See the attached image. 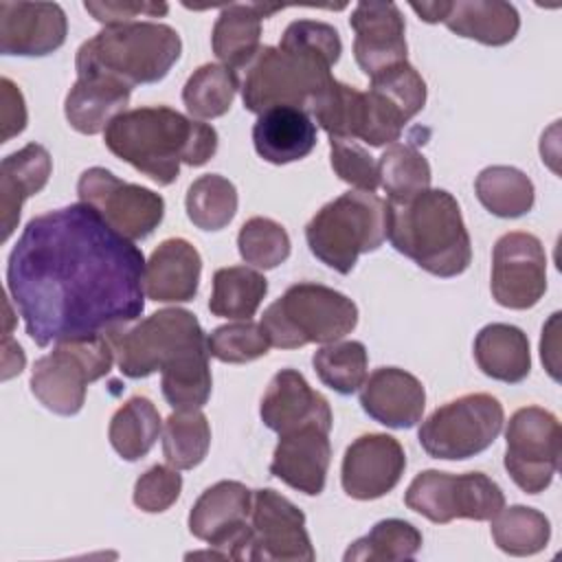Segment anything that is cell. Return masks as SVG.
<instances>
[{
	"label": "cell",
	"mask_w": 562,
	"mask_h": 562,
	"mask_svg": "<svg viewBox=\"0 0 562 562\" xmlns=\"http://www.w3.org/2000/svg\"><path fill=\"white\" fill-rule=\"evenodd\" d=\"M182 40L162 22H127L101 29L75 57L77 77H105L127 88L156 83L180 59Z\"/></svg>",
	"instance_id": "cell-6"
},
{
	"label": "cell",
	"mask_w": 562,
	"mask_h": 562,
	"mask_svg": "<svg viewBox=\"0 0 562 562\" xmlns=\"http://www.w3.org/2000/svg\"><path fill=\"white\" fill-rule=\"evenodd\" d=\"M443 24L459 37L505 46L518 35L520 15L514 4L501 0H457L450 2Z\"/></svg>",
	"instance_id": "cell-29"
},
{
	"label": "cell",
	"mask_w": 562,
	"mask_h": 562,
	"mask_svg": "<svg viewBox=\"0 0 562 562\" xmlns=\"http://www.w3.org/2000/svg\"><path fill=\"white\" fill-rule=\"evenodd\" d=\"M24 351L22 347L11 340V336H4L2 338V380H9L13 378L15 373H20L24 369Z\"/></svg>",
	"instance_id": "cell-46"
},
{
	"label": "cell",
	"mask_w": 562,
	"mask_h": 562,
	"mask_svg": "<svg viewBox=\"0 0 562 562\" xmlns=\"http://www.w3.org/2000/svg\"><path fill=\"white\" fill-rule=\"evenodd\" d=\"M79 202L130 241L149 237L165 217V200L156 191L125 182L105 167H90L77 182Z\"/></svg>",
	"instance_id": "cell-12"
},
{
	"label": "cell",
	"mask_w": 562,
	"mask_h": 562,
	"mask_svg": "<svg viewBox=\"0 0 562 562\" xmlns=\"http://www.w3.org/2000/svg\"><path fill=\"white\" fill-rule=\"evenodd\" d=\"M202 257L182 237L160 241L145 263V296L156 303L193 301L200 285Z\"/></svg>",
	"instance_id": "cell-23"
},
{
	"label": "cell",
	"mask_w": 562,
	"mask_h": 562,
	"mask_svg": "<svg viewBox=\"0 0 562 562\" xmlns=\"http://www.w3.org/2000/svg\"><path fill=\"white\" fill-rule=\"evenodd\" d=\"M252 143L266 162L288 165L305 158L316 147V123L305 110L272 108L257 116Z\"/></svg>",
	"instance_id": "cell-25"
},
{
	"label": "cell",
	"mask_w": 562,
	"mask_h": 562,
	"mask_svg": "<svg viewBox=\"0 0 562 562\" xmlns=\"http://www.w3.org/2000/svg\"><path fill=\"white\" fill-rule=\"evenodd\" d=\"M492 296L509 310H529L547 292V255L542 241L522 231L498 237L492 250Z\"/></svg>",
	"instance_id": "cell-15"
},
{
	"label": "cell",
	"mask_w": 562,
	"mask_h": 562,
	"mask_svg": "<svg viewBox=\"0 0 562 562\" xmlns=\"http://www.w3.org/2000/svg\"><path fill=\"white\" fill-rule=\"evenodd\" d=\"M66 33V13L55 2H0L2 55H50L64 46Z\"/></svg>",
	"instance_id": "cell-19"
},
{
	"label": "cell",
	"mask_w": 562,
	"mask_h": 562,
	"mask_svg": "<svg viewBox=\"0 0 562 562\" xmlns=\"http://www.w3.org/2000/svg\"><path fill=\"white\" fill-rule=\"evenodd\" d=\"M404 503L430 522L446 525L457 518L492 520L505 507V494L483 472L450 474L424 470L411 481Z\"/></svg>",
	"instance_id": "cell-11"
},
{
	"label": "cell",
	"mask_w": 562,
	"mask_h": 562,
	"mask_svg": "<svg viewBox=\"0 0 562 562\" xmlns=\"http://www.w3.org/2000/svg\"><path fill=\"white\" fill-rule=\"evenodd\" d=\"M329 162L336 176L358 191L375 193L380 187L378 160L358 140L329 138Z\"/></svg>",
	"instance_id": "cell-42"
},
{
	"label": "cell",
	"mask_w": 562,
	"mask_h": 562,
	"mask_svg": "<svg viewBox=\"0 0 562 562\" xmlns=\"http://www.w3.org/2000/svg\"><path fill=\"white\" fill-rule=\"evenodd\" d=\"M386 239L422 270L450 279L468 270L472 241L459 202L443 189H426L411 200H386Z\"/></svg>",
	"instance_id": "cell-5"
},
{
	"label": "cell",
	"mask_w": 562,
	"mask_h": 562,
	"mask_svg": "<svg viewBox=\"0 0 562 562\" xmlns=\"http://www.w3.org/2000/svg\"><path fill=\"white\" fill-rule=\"evenodd\" d=\"M252 542L248 560L312 562L316 558L305 514L279 492L266 487L252 492Z\"/></svg>",
	"instance_id": "cell-16"
},
{
	"label": "cell",
	"mask_w": 562,
	"mask_h": 562,
	"mask_svg": "<svg viewBox=\"0 0 562 562\" xmlns=\"http://www.w3.org/2000/svg\"><path fill=\"white\" fill-rule=\"evenodd\" d=\"M329 430L318 424H305L296 430L279 435L270 461V474L307 496H318L325 490L331 461Z\"/></svg>",
	"instance_id": "cell-20"
},
{
	"label": "cell",
	"mask_w": 562,
	"mask_h": 562,
	"mask_svg": "<svg viewBox=\"0 0 562 562\" xmlns=\"http://www.w3.org/2000/svg\"><path fill=\"white\" fill-rule=\"evenodd\" d=\"M406 470L402 443L384 432H367L353 439L342 457L340 483L347 496L373 501L389 494Z\"/></svg>",
	"instance_id": "cell-17"
},
{
	"label": "cell",
	"mask_w": 562,
	"mask_h": 562,
	"mask_svg": "<svg viewBox=\"0 0 562 562\" xmlns=\"http://www.w3.org/2000/svg\"><path fill=\"white\" fill-rule=\"evenodd\" d=\"M474 360L492 380L522 382L531 371L529 338L516 325L490 323L474 338Z\"/></svg>",
	"instance_id": "cell-28"
},
{
	"label": "cell",
	"mask_w": 562,
	"mask_h": 562,
	"mask_svg": "<svg viewBox=\"0 0 562 562\" xmlns=\"http://www.w3.org/2000/svg\"><path fill=\"white\" fill-rule=\"evenodd\" d=\"M338 31L318 20H294L285 26L279 46H261L241 81L244 108L252 114L290 105L310 110L316 94L334 79L331 66L340 59Z\"/></svg>",
	"instance_id": "cell-3"
},
{
	"label": "cell",
	"mask_w": 562,
	"mask_h": 562,
	"mask_svg": "<svg viewBox=\"0 0 562 562\" xmlns=\"http://www.w3.org/2000/svg\"><path fill=\"white\" fill-rule=\"evenodd\" d=\"M474 191L492 215L505 220L529 213L536 202V189L529 176L509 165L485 167L474 180Z\"/></svg>",
	"instance_id": "cell-32"
},
{
	"label": "cell",
	"mask_w": 562,
	"mask_h": 562,
	"mask_svg": "<svg viewBox=\"0 0 562 562\" xmlns=\"http://www.w3.org/2000/svg\"><path fill=\"white\" fill-rule=\"evenodd\" d=\"M310 252L327 268L349 274L360 255L386 239V200L373 191H347L327 202L305 226Z\"/></svg>",
	"instance_id": "cell-7"
},
{
	"label": "cell",
	"mask_w": 562,
	"mask_h": 562,
	"mask_svg": "<svg viewBox=\"0 0 562 562\" xmlns=\"http://www.w3.org/2000/svg\"><path fill=\"white\" fill-rule=\"evenodd\" d=\"M411 9L419 15V20L428 22V24H437V22H443L448 9H450V2H411Z\"/></svg>",
	"instance_id": "cell-47"
},
{
	"label": "cell",
	"mask_w": 562,
	"mask_h": 562,
	"mask_svg": "<svg viewBox=\"0 0 562 562\" xmlns=\"http://www.w3.org/2000/svg\"><path fill=\"white\" fill-rule=\"evenodd\" d=\"M53 171V160L46 147L29 143L9 154L0 162V241H7L15 231L24 200L37 195Z\"/></svg>",
	"instance_id": "cell-24"
},
{
	"label": "cell",
	"mask_w": 562,
	"mask_h": 562,
	"mask_svg": "<svg viewBox=\"0 0 562 562\" xmlns=\"http://www.w3.org/2000/svg\"><path fill=\"white\" fill-rule=\"evenodd\" d=\"M211 446V426L206 415L195 411H173L162 424V454L176 470L200 465Z\"/></svg>",
	"instance_id": "cell-35"
},
{
	"label": "cell",
	"mask_w": 562,
	"mask_h": 562,
	"mask_svg": "<svg viewBox=\"0 0 562 562\" xmlns=\"http://www.w3.org/2000/svg\"><path fill=\"white\" fill-rule=\"evenodd\" d=\"M362 411L386 428H413L426 408L424 384L397 367L375 369L360 391Z\"/></svg>",
	"instance_id": "cell-22"
},
{
	"label": "cell",
	"mask_w": 562,
	"mask_h": 562,
	"mask_svg": "<svg viewBox=\"0 0 562 562\" xmlns=\"http://www.w3.org/2000/svg\"><path fill=\"white\" fill-rule=\"evenodd\" d=\"M182 492L180 470L171 465H151L134 483V505L147 514L167 512Z\"/></svg>",
	"instance_id": "cell-43"
},
{
	"label": "cell",
	"mask_w": 562,
	"mask_h": 562,
	"mask_svg": "<svg viewBox=\"0 0 562 562\" xmlns=\"http://www.w3.org/2000/svg\"><path fill=\"white\" fill-rule=\"evenodd\" d=\"M560 422L542 406L518 408L505 430V470L527 494L544 492L560 463Z\"/></svg>",
	"instance_id": "cell-13"
},
{
	"label": "cell",
	"mask_w": 562,
	"mask_h": 562,
	"mask_svg": "<svg viewBox=\"0 0 562 562\" xmlns=\"http://www.w3.org/2000/svg\"><path fill=\"white\" fill-rule=\"evenodd\" d=\"M268 292L266 277L248 266L220 268L213 274L209 310L213 316L231 321H250Z\"/></svg>",
	"instance_id": "cell-31"
},
{
	"label": "cell",
	"mask_w": 562,
	"mask_h": 562,
	"mask_svg": "<svg viewBox=\"0 0 562 562\" xmlns=\"http://www.w3.org/2000/svg\"><path fill=\"white\" fill-rule=\"evenodd\" d=\"M119 371L138 380L160 371L167 404L176 411L202 408L211 397V367L206 334L193 312L165 307L134 327L108 329Z\"/></svg>",
	"instance_id": "cell-2"
},
{
	"label": "cell",
	"mask_w": 562,
	"mask_h": 562,
	"mask_svg": "<svg viewBox=\"0 0 562 562\" xmlns=\"http://www.w3.org/2000/svg\"><path fill=\"white\" fill-rule=\"evenodd\" d=\"M184 206L193 226L200 231H220L237 213V189L220 173H204L187 189Z\"/></svg>",
	"instance_id": "cell-38"
},
{
	"label": "cell",
	"mask_w": 562,
	"mask_h": 562,
	"mask_svg": "<svg viewBox=\"0 0 562 562\" xmlns=\"http://www.w3.org/2000/svg\"><path fill=\"white\" fill-rule=\"evenodd\" d=\"M356 325V303L347 294L312 281L290 285L261 316L270 345L279 349H299L310 342L329 345L351 334Z\"/></svg>",
	"instance_id": "cell-8"
},
{
	"label": "cell",
	"mask_w": 562,
	"mask_h": 562,
	"mask_svg": "<svg viewBox=\"0 0 562 562\" xmlns=\"http://www.w3.org/2000/svg\"><path fill=\"white\" fill-rule=\"evenodd\" d=\"M380 187L391 202H404L430 189V165L422 151L408 143H393L378 158Z\"/></svg>",
	"instance_id": "cell-37"
},
{
	"label": "cell",
	"mask_w": 562,
	"mask_h": 562,
	"mask_svg": "<svg viewBox=\"0 0 562 562\" xmlns=\"http://www.w3.org/2000/svg\"><path fill=\"white\" fill-rule=\"evenodd\" d=\"M83 9L101 24L105 26H116V24H127V22H136L134 18L145 15V18H158V15H167L169 4L165 2H92L86 0Z\"/></svg>",
	"instance_id": "cell-44"
},
{
	"label": "cell",
	"mask_w": 562,
	"mask_h": 562,
	"mask_svg": "<svg viewBox=\"0 0 562 562\" xmlns=\"http://www.w3.org/2000/svg\"><path fill=\"white\" fill-rule=\"evenodd\" d=\"M206 345L213 358L228 364L252 362L266 356L268 349L272 347L261 323H252V321H239V323L215 327L206 336Z\"/></svg>",
	"instance_id": "cell-41"
},
{
	"label": "cell",
	"mask_w": 562,
	"mask_h": 562,
	"mask_svg": "<svg viewBox=\"0 0 562 562\" xmlns=\"http://www.w3.org/2000/svg\"><path fill=\"white\" fill-rule=\"evenodd\" d=\"M281 9L283 4L261 2L222 7L211 33L215 57L228 68H248L261 48V20Z\"/></svg>",
	"instance_id": "cell-26"
},
{
	"label": "cell",
	"mask_w": 562,
	"mask_h": 562,
	"mask_svg": "<svg viewBox=\"0 0 562 562\" xmlns=\"http://www.w3.org/2000/svg\"><path fill=\"white\" fill-rule=\"evenodd\" d=\"M349 24L356 33L353 57L369 79L406 61V24L397 4L358 2Z\"/></svg>",
	"instance_id": "cell-18"
},
{
	"label": "cell",
	"mask_w": 562,
	"mask_h": 562,
	"mask_svg": "<svg viewBox=\"0 0 562 562\" xmlns=\"http://www.w3.org/2000/svg\"><path fill=\"white\" fill-rule=\"evenodd\" d=\"M239 90V79L233 68L224 64H204L187 79L182 101L187 112L198 121L224 116Z\"/></svg>",
	"instance_id": "cell-33"
},
{
	"label": "cell",
	"mask_w": 562,
	"mask_h": 562,
	"mask_svg": "<svg viewBox=\"0 0 562 562\" xmlns=\"http://www.w3.org/2000/svg\"><path fill=\"white\" fill-rule=\"evenodd\" d=\"M114 360L116 353L108 331L55 342L53 351L33 364L31 393L57 415H77L86 402L88 384L108 375Z\"/></svg>",
	"instance_id": "cell-9"
},
{
	"label": "cell",
	"mask_w": 562,
	"mask_h": 562,
	"mask_svg": "<svg viewBox=\"0 0 562 562\" xmlns=\"http://www.w3.org/2000/svg\"><path fill=\"white\" fill-rule=\"evenodd\" d=\"M367 347L360 340H336L323 345L312 364L318 380L340 395H351L362 389L367 380Z\"/></svg>",
	"instance_id": "cell-39"
},
{
	"label": "cell",
	"mask_w": 562,
	"mask_h": 562,
	"mask_svg": "<svg viewBox=\"0 0 562 562\" xmlns=\"http://www.w3.org/2000/svg\"><path fill=\"white\" fill-rule=\"evenodd\" d=\"M143 277L140 248L81 202L33 217L7 261V292L37 347L138 321Z\"/></svg>",
	"instance_id": "cell-1"
},
{
	"label": "cell",
	"mask_w": 562,
	"mask_h": 562,
	"mask_svg": "<svg viewBox=\"0 0 562 562\" xmlns=\"http://www.w3.org/2000/svg\"><path fill=\"white\" fill-rule=\"evenodd\" d=\"M162 432L160 413L149 397H130L110 419L108 439L116 454L125 461L143 459Z\"/></svg>",
	"instance_id": "cell-30"
},
{
	"label": "cell",
	"mask_w": 562,
	"mask_h": 562,
	"mask_svg": "<svg viewBox=\"0 0 562 562\" xmlns=\"http://www.w3.org/2000/svg\"><path fill=\"white\" fill-rule=\"evenodd\" d=\"M494 544L509 555H533L549 544L551 522L549 518L525 505L503 507L492 518Z\"/></svg>",
	"instance_id": "cell-36"
},
{
	"label": "cell",
	"mask_w": 562,
	"mask_h": 562,
	"mask_svg": "<svg viewBox=\"0 0 562 562\" xmlns=\"http://www.w3.org/2000/svg\"><path fill=\"white\" fill-rule=\"evenodd\" d=\"M0 125H2V140L7 143L9 138L18 136L24 127H26V105H24V97L20 92V88L2 77L0 79Z\"/></svg>",
	"instance_id": "cell-45"
},
{
	"label": "cell",
	"mask_w": 562,
	"mask_h": 562,
	"mask_svg": "<svg viewBox=\"0 0 562 562\" xmlns=\"http://www.w3.org/2000/svg\"><path fill=\"white\" fill-rule=\"evenodd\" d=\"M263 426L285 435L305 424L331 428L334 415L327 397L314 391L296 369H281L272 375L259 406Z\"/></svg>",
	"instance_id": "cell-21"
},
{
	"label": "cell",
	"mask_w": 562,
	"mask_h": 562,
	"mask_svg": "<svg viewBox=\"0 0 562 562\" xmlns=\"http://www.w3.org/2000/svg\"><path fill=\"white\" fill-rule=\"evenodd\" d=\"M422 549V533L406 520L386 518L371 527V531L349 544L345 562H397L413 560Z\"/></svg>",
	"instance_id": "cell-34"
},
{
	"label": "cell",
	"mask_w": 562,
	"mask_h": 562,
	"mask_svg": "<svg viewBox=\"0 0 562 562\" xmlns=\"http://www.w3.org/2000/svg\"><path fill=\"white\" fill-rule=\"evenodd\" d=\"M105 147L160 187L176 182L180 165L202 167L217 151L213 125L167 105L121 112L103 132Z\"/></svg>",
	"instance_id": "cell-4"
},
{
	"label": "cell",
	"mask_w": 562,
	"mask_h": 562,
	"mask_svg": "<svg viewBox=\"0 0 562 562\" xmlns=\"http://www.w3.org/2000/svg\"><path fill=\"white\" fill-rule=\"evenodd\" d=\"M132 88L105 77H77L64 101V114L72 130L86 136L105 127L125 112Z\"/></svg>",
	"instance_id": "cell-27"
},
{
	"label": "cell",
	"mask_w": 562,
	"mask_h": 562,
	"mask_svg": "<svg viewBox=\"0 0 562 562\" xmlns=\"http://www.w3.org/2000/svg\"><path fill=\"white\" fill-rule=\"evenodd\" d=\"M503 404L490 393L461 395L428 415L419 443L432 459L461 461L487 450L503 430Z\"/></svg>",
	"instance_id": "cell-10"
},
{
	"label": "cell",
	"mask_w": 562,
	"mask_h": 562,
	"mask_svg": "<svg viewBox=\"0 0 562 562\" xmlns=\"http://www.w3.org/2000/svg\"><path fill=\"white\" fill-rule=\"evenodd\" d=\"M288 231L270 217H250L241 224L237 235V248L246 263L255 270H272L290 257Z\"/></svg>",
	"instance_id": "cell-40"
},
{
	"label": "cell",
	"mask_w": 562,
	"mask_h": 562,
	"mask_svg": "<svg viewBox=\"0 0 562 562\" xmlns=\"http://www.w3.org/2000/svg\"><path fill=\"white\" fill-rule=\"evenodd\" d=\"M252 492L239 481H217L206 487L189 512V531L215 551L193 553L222 560H248L252 527L248 522Z\"/></svg>",
	"instance_id": "cell-14"
}]
</instances>
